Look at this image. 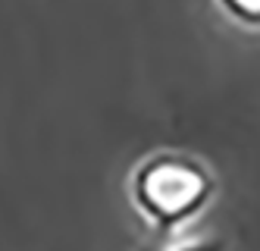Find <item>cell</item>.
<instances>
[{
    "mask_svg": "<svg viewBox=\"0 0 260 251\" xmlns=\"http://www.w3.org/2000/svg\"><path fill=\"white\" fill-rule=\"evenodd\" d=\"M213 198V176L198 160L163 154L135 173V204L160 229H176L191 220Z\"/></svg>",
    "mask_w": 260,
    "mask_h": 251,
    "instance_id": "cell-1",
    "label": "cell"
},
{
    "mask_svg": "<svg viewBox=\"0 0 260 251\" xmlns=\"http://www.w3.org/2000/svg\"><path fill=\"white\" fill-rule=\"evenodd\" d=\"M235 22L241 25H260V0H216Z\"/></svg>",
    "mask_w": 260,
    "mask_h": 251,
    "instance_id": "cell-2",
    "label": "cell"
},
{
    "mask_svg": "<svg viewBox=\"0 0 260 251\" xmlns=\"http://www.w3.org/2000/svg\"><path fill=\"white\" fill-rule=\"evenodd\" d=\"M179 251H226V245H222V242H198V245L179 248Z\"/></svg>",
    "mask_w": 260,
    "mask_h": 251,
    "instance_id": "cell-3",
    "label": "cell"
}]
</instances>
